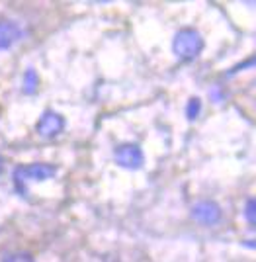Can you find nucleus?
<instances>
[{
	"label": "nucleus",
	"mask_w": 256,
	"mask_h": 262,
	"mask_svg": "<svg viewBox=\"0 0 256 262\" xmlns=\"http://www.w3.org/2000/svg\"><path fill=\"white\" fill-rule=\"evenodd\" d=\"M201 49H203V37L200 35V32L186 28L174 35L172 51L182 61H194L201 53Z\"/></svg>",
	"instance_id": "nucleus-1"
},
{
	"label": "nucleus",
	"mask_w": 256,
	"mask_h": 262,
	"mask_svg": "<svg viewBox=\"0 0 256 262\" xmlns=\"http://www.w3.org/2000/svg\"><path fill=\"white\" fill-rule=\"evenodd\" d=\"M57 174V168L53 164H22L16 168L14 172V180L18 184H26V182H43V180H49Z\"/></svg>",
	"instance_id": "nucleus-2"
},
{
	"label": "nucleus",
	"mask_w": 256,
	"mask_h": 262,
	"mask_svg": "<svg viewBox=\"0 0 256 262\" xmlns=\"http://www.w3.org/2000/svg\"><path fill=\"white\" fill-rule=\"evenodd\" d=\"M113 159L115 163L120 164L122 168H127V170H137L141 168L143 163H145V157H143V151L139 145H133V143H123L115 149L113 153Z\"/></svg>",
	"instance_id": "nucleus-3"
},
{
	"label": "nucleus",
	"mask_w": 256,
	"mask_h": 262,
	"mask_svg": "<svg viewBox=\"0 0 256 262\" xmlns=\"http://www.w3.org/2000/svg\"><path fill=\"white\" fill-rule=\"evenodd\" d=\"M63 129H65V118L61 114H57V112H51V110L45 112L43 116L39 118V121H37V125H35L37 135L43 137V139H53Z\"/></svg>",
	"instance_id": "nucleus-4"
},
{
	"label": "nucleus",
	"mask_w": 256,
	"mask_h": 262,
	"mask_svg": "<svg viewBox=\"0 0 256 262\" xmlns=\"http://www.w3.org/2000/svg\"><path fill=\"white\" fill-rule=\"evenodd\" d=\"M192 217L196 219V221H200V223H203V225H215V223L221 221L223 211L215 202L205 200V202H200V204H196L192 208Z\"/></svg>",
	"instance_id": "nucleus-5"
},
{
	"label": "nucleus",
	"mask_w": 256,
	"mask_h": 262,
	"mask_svg": "<svg viewBox=\"0 0 256 262\" xmlns=\"http://www.w3.org/2000/svg\"><path fill=\"white\" fill-rule=\"evenodd\" d=\"M22 37V30L16 22L10 20H0V51L10 49L12 45H16Z\"/></svg>",
	"instance_id": "nucleus-6"
},
{
	"label": "nucleus",
	"mask_w": 256,
	"mask_h": 262,
	"mask_svg": "<svg viewBox=\"0 0 256 262\" xmlns=\"http://www.w3.org/2000/svg\"><path fill=\"white\" fill-rule=\"evenodd\" d=\"M39 88V78L34 69H30L26 75H24V92L26 94H34L35 90Z\"/></svg>",
	"instance_id": "nucleus-7"
},
{
	"label": "nucleus",
	"mask_w": 256,
	"mask_h": 262,
	"mask_svg": "<svg viewBox=\"0 0 256 262\" xmlns=\"http://www.w3.org/2000/svg\"><path fill=\"white\" fill-rule=\"evenodd\" d=\"M201 112V100L200 98H190L188 106H186V118L190 121H194Z\"/></svg>",
	"instance_id": "nucleus-8"
},
{
	"label": "nucleus",
	"mask_w": 256,
	"mask_h": 262,
	"mask_svg": "<svg viewBox=\"0 0 256 262\" xmlns=\"http://www.w3.org/2000/svg\"><path fill=\"white\" fill-rule=\"evenodd\" d=\"M2 262H35L34 256L30 252H12V254H6Z\"/></svg>",
	"instance_id": "nucleus-9"
},
{
	"label": "nucleus",
	"mask_w": 256,
	"mask_h": 262,
	"mask_svg": "<svg viewBox=\"0 0 256 262\" xmlns=\"http://www.w3.org/2000/svg\"><path fill=\"white\" fill-rule=\"evenodd\" d=\"M245 217H246V221H248L250 225H254V200H252V198L246 202Z\"/></svg>",
	"instance_id": "nucleus-10"
},
{
	"label": "nucleus",
	"mask_w": 256,
	"mask_h": 262,
	"mask_svg": "<svg viewBox=\"0 0 256 262\" xmlns=\"http://www.w3.org/2000/svg\"><path fill=\"white\" fill-rule=\"evenodd\" d=\"M2 168H4V161H2V157H0V172H2Z\"/></svg>",
	"instance_id": "nucleus-11"
}]
</instances>
